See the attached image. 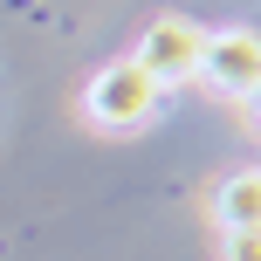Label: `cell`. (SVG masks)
Returning a JSON list of instances; mask_svg holds the SVG:
<instances>
[{"label": "cell", "mask_w": 261, "mask_h": 261, "mask_svg": "<svg viewBox=\"0 0 261 261\" xmlns=\"http://www.w3.org/2000/svg\"><path fill=\"white\" fill-rule=\"evenodd\" d=\"M158 96L165 90H158L138 62H110L103 76H90V90H83V117L103 124V130H138L158 110Z\"/></svg>", "instance_id": "cell-1"}, {"label": "cell", "mask_w": 261, "mask_h": 261, "mask_svg": "<svg viewBox=\"0 0 261 261\" xmlns=\"http://www.w3.org/2000/svg\"><path fill=\"white\" fill-rule=\"evenodd\" d=\"M213 220H220V234L261 227V165H241L213 186Z\"/></svg>", "instance_id": "cell-4"}, {"label": "cell", "mask_w": 261, "mask_h": 261, "mask_svg": "<svg viewBox=\"0 0 261 261\" xmlns=\"http://www.w3.org/2000/svg\"><path fill=\"white\" fill-rule=\"evenodd\" d=\"M220 261H261V227H241V234H220Z\"/></svg>", "instance_id": "cell-5"}, {"label": "cell", "mask_w": 261, "mask_h": 261, "mask_svg": "<svg viewBox=\"0 0 261 261\" xmlns=\"http://www.w3.org/2000/svg\"><path fill=\"white\" fill-rule=\"evenodd\" d=\"M248 110H254V124H261V90H254V96H248Z\"/></svg>", "instance_id": "cell-6"}, {"label": "cell", "mask_w": 261, "mask_h": 261, "mask_svg": "<svg viewBox=\"0 0 261 261\" xmlns=\"http://www.w3.org/2000/svg\"><path fill=\"white\" fill-rule=\"evenodd\" d=\"M213 96H227V103H248L261 90V35L254 28H213L206 48H199V76Z\"/></svg>", "instance_id": "cell-3"}, {"label": "cell", "mask_w": 261, "mask_h": 261, "mask_svg": "<svg viewBox=\"0 0 261 261\" xmlns=\"http://www.w3.org/2000/svg\"><path fill=\"white\" fill-rule=\"evenodd\" d=\"M199 48H206V28H199V21H186V14H158V21L138 35V55H130V62H138L158 90H179V83L199 76Z\"/></svg>", "instance_id": "cell-2"}]
</instances>
